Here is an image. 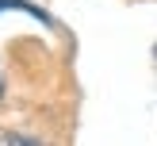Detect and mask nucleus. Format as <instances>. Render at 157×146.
I'll return each mask as SVG.
<instances>
[{"label":"nucleus","instance_id":"obj_1","mask_svg":"<svg viewBox=\"0 0 157 146\" xmlns=\"http://www.w3.org/2000/svg\"><path fill=\"white\" fill-rule=\"evenodd\" d=\"M0 146H42V142L31 135H19V131H0Z\"/></svg>","mask_w":157,"mask_h":146},{"label":"nucleus","instance_id":"obj_2","mask_svg":"<svg viewBox=\"0 0 157 146\" xmlns=\"http://www.w3.org/2000/svg\"><path fill=\"white\" fill-rule=\"evenodd\" d=\"M0 100H4V73H0Z\"/></svg>","mask_w":157,"mask_h":146}]
</instances>
